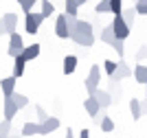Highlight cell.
Instances as JSON below:
<instances>
[{"label":"cell","instance_id":"cell-1","mask_svg":"<svg viewBox=\"0 0 147 138\" xmlns=\"http://www.w3.org/2000/svg\"><path fill=\"white\" fill-rule=\"evenodd\" d=\"M70 40L79 46H92L94 44V31H92V24L88 20H77V26L70 33Z\"/></svg>","mask_w":147,"mask_h":138},{"label":"cell","instance_id":"cell-2","mask_svg":"<svg viewBox=\"0 0 147 138\" xmlns=\"http://www.w3.org/2000/svg\"><path fill=\"white\" fill-rule=\"evenodd\" d=\"M44 15H42V11H29V13H24V31L29 33V35H35L37 31H40V24L44 22Z\"/></svg>","mask_w":147,"mask_h":138},{"label":"cell","instance_id":"cell-3","mask_svg":"<svg viewBox=\"0 0 147 138\" xmlns=\"http://www.w3.org/2000/svg\"><path fill=\"white\" fill-rule=\"evenodd\" d=\"M99 81H101V68L99 66H92L90 72H88V77L84 79V85H86V94L92 96L94 90L99 88Z\"/></svg>","mask_w":147,"mask_h":138},{"label":"cell","instance_id":"cell-4","mask_svg":"<svg viewBox=\"0 0 147 138\" xmlns=\"http://www.w3.org/2000/svg\"><path fill=\"white\" fill-rule=\"evenodd\" d=\"M24 40H22V35H20V33H16V31H13V33H9V48H7V53H9V57H18L20 53H22V50H24Z\"/></svg>","mask_w":147,"mask_h":138},{"label":"cell","instance_id":"cell-5","mask_svg":"<svg viewBox=\"0 0 147 138\" xmlns=\"http://www.w3.org/2000/svg\"><path fill=\"white\" fill-rule=\"evenodd\" d=\"M112 29H114V35H117L119 40H127V37H129V24L123 20L121 13L114 15V20H112Z\"/></svg>","mask_w":147,"mask_h":138},{"label":"cell","instance_id":"cell-6","mask_svg":"<svg viewBox=\"0 0 147 138\" xmlns=\"http://www.w3.org/2000/svg\"><path fill=\"white\" fill-rule=\"evenodd\" d=\"M55 35L61 37V40H70V29H68V15L66 13L57 15V20H55Z\"/></svg>","mask_w":147,"mask_h":138},{"label":"cell","instance_id":"cell-7","mask_svg":"<svg viewBox=\"0 0 147 138\" xmlns=\"http://www.w3.org/2000/svg\"><path fill=\"white\" fill-rule=\"evenodd\" d=\"M84 108H86V112H88V116L90 118H94V120H99V116H101V105H99V101L94 99V96H86V101H84Z\"/></svg>","mask_w":147,"mask_h":138},{"label":"cell","instance_id":"cell-8","mask_svg":"<svg viewBox=\"0 0 147 138\" xmlns=\"http://www.w3.org/2000/svg\"><path fill=\"white\" fill-rule=\"evenodd\" d=\"M59 118L57 116H49V118L44 120V123H40V136H49V134H53V132H57L59 129Z\"/></svg>","mask_w":147,"mask_h":138},{"label":"cell","instance_id":"cell-9","mask_svg":"<svg viewBox=\"0 0 147 138\" xmlns=\"http://www.w3.org/2000/svg\"><path fill=\"white\" fill-rule=\"evenodd\" d=\"M92 96H94V99L99 101V105H101L103 110H108L112 103H114V96H112V92H110V90H101V88H97Z\"/></svg>","mask_w":147,"mask_h":138},{"label":"cell","instance_id":"cell-10","mask_svg":"<svg viewBox=\"0 0 147 138\" xmlns=\"http://www.w3.org/2000/svg\"><path fill=\"white\" fill-rule=\"evenodd\" d=\"M132 72H134V70H132V68H129L127 64L121 59V61L117 64V70H114V75L110 77V81H121V79H129V77H132Z\"/></svg>","mask_w":147,"mask_h":138},{"label":"cell","instance_id":"cell-11","mask_svg":"<svg viewBox=\"0 0 147 138\" xmlns=\"http://www.w3.org/2000/svg\"><path fill=\"white\" fill-rule=\"evenodd\" d=\"M2 112H5V118H7V120H13L16 116H18L20 108L16 105L13 96H5V105H2Z\"/></svg>","mask_w":147,"mask_h":138},{"label":"cell","instance_id":"cell-12","mask_svg":"<svg viewBox=\"0 0 147 138\" xmlns=\"http://www.w3.org/2000/svg\"><path fill=\"white\" fill-rule=\"evenodd\" d=\"M24 68H26V57L20 53L18 57H13V77L20 79L22 75H24Z\"/></svg>","mask_w":147,"mask_h":138},{"label":"cell","instance_id":"cell-13","mask_svg":"<svg viewBox=\"0 0 147 138\" xmlns=\"http://www.w3.org/2000/svg\"><path fill=\"white\" fill-rule=\"evenodd\" d=\"M16 81H18V79L13 77V75L0 81V88H2V94L5 96H13V92H16Z\"/></svg>","mask_w":147,"mask_h":138},{"label":"cell","instance_id":"cell-14","mask_svg":"<svg viewBox=\"0 0 147 138\" xmlns=\"http://www.w3.org/2000/svg\"><path fill=\"white\" fill-rule=\"evenodd\" d=\"M61 70H64V75H73L77 70V55H66L64 64H61Z\"/></svg>","mask_w":147,"mask_h":138},{"label":"cell","instance_id":"cell-15","mask_svg":"<svg viewBox=\"0 0 147 138\" xmlns=\"http://www.w3.org/2000/svg\"><path fill=\"white\" fill-rule=\"evenodd\" d=\"M132 77H134L136 83H147V66H143V64H136L134 72H132Z\"/></svg>","mask_w":147,"mask_h":138},{"label":"cell","instance_id":"cell-16","mask_svg":"<svg viewBox=\"0 0 147 138\" xmlns=\"http://www.w3.org/2000/svg\"><path fill=\"white\" fill-rule=\"evenodd\" d=\"M99 37H101V42H103V44H112V42H114V40H117V35H114L112 24L103 26V29H101V33H99Z\"/></svg>","mask_w":147,"mask_h":138},{"label":"cell","instance_id":"cell-17","mask_svg":"<svg viewBox=\"0 0 147 138\" xmlns=\"http://www.w3.org/2000/svg\"><path fill=\"white\" fill-rule=\"evenodd\" d=\"M40 53H42L40 44H29V46H24V50H22V55L26 57V61H33Z\"/></svg>","mask_w":147,"mask_h":138},{"label":"cell","instance_id":"cell-18","mask_svg":"<svg viewBox=\"0 0 147 138\" xmlns=\"http://www.w3.org/2000/svg\"><path fill=\"white\" fill-rule=\"evenodd\" d=\"M35 134H40V123L26 120L24 125H22V134H20V136H35Z\"/></svg>","mask_w":147,"mask_h":138},{"label":"cell","instance_id":"cell-19","mask_svg":"<svg viewBox=\"0 0 147 138\" xmlns=\"http://www.w3.org/2000/svg\"><path fill=\"white\" fill-rule=\"evenodd\" d=\"M129 114H132L134 120H141L143 108H141V101H138V99H132V101H129Z\"/></svg>","mask_w":147,"mask_h":138},{"label":"cell","instance_id":"cell-20","mask_svg":"<svg viewBox=\"0 0 147 138\" xmlns=\"http://www.w3.org/2000/svg\"><path fill=\"white\" fill-rule=\"evenodd\" d=\"M2 20H5V24H7V33H13L16 26H18V15H16V13H5Z\"/></svg>","mask_w":147,"mask_h":138},{"label":"cell","instance_id":"cell-21","mask_svg":"<svg viewBox=\"0 0 147 138\" xmlns=\"http://www.w3.org/2000/svg\"><path fill=\"white\" fill-rule=\"evenodd\" d=\"M99 127H101V132H103V134H112V132H114V120H112L108 114H103V118L99 120Z\"/></svg>","mask_w":147,"mask_h":138},{"label":"cell","instance_id":"cell-22","mask_svg":"<svg viewBox=\"0 0 147 138\" xmlns=\"http://www.w3.org/2000/svg\"><path fill=\"white\" fill-rule=\"evenodd\" d=\"M64 5H66V15H73V18H77L79 5H77L75 0H64Z\"/></svg>","mask_w":147,"mask_h":138},{"label":"cell","instance_id":"cell-23","mask_svg":"<svg viewBox=\"0 0 147 138\" xmlns=\"http://www.w3.org/2000/svg\"><path fill=\"white\" fill-rule=\"evenodd\" d=\"M53 13H55L53 2H51V0H42V15H44V18H51Z\"/></svg>","mask_w":147,"mask_h":138},{"label":"cell","instance_id":"cell-24","mask_svg":"<svg viewBox=\"0 0 147 138\" xmlns=\"http://www.w3.org/2000/svg\"><path fill=\"white\" fill-rule=\"evenodd\" d=\"M13 101H16V105H18L20 110H24L26 105H29V99H26L24 94H20V92H13Z\"/></svg>","mask_w":147,"mask_h":138},{"label":"cell","instance_id":"cell-25","mask_svg":"<svg viewBox=\"0 0 147 138\" xmlns=\"http://www.w3.org/2000/svg\"><path fill=\"white\" fill-rule=\"evenodd\" d=\"M117 64H119V61H112V59H105V61H103V70H105V75H108V77H112V75H114Z\"/></svg>","mask_w":147,"mask_h":138},{"label":"cell","instance_id":"cell-26","mask_svg":"<svg viewBox=\"0 0 147 138\" xmlns=\"http://www.w3.org/2000/svg\"><path fill=\"white\" fill-rule=\"evenodd\" d=\"M110 13H114V15L123 13V0H110Z\"/></svg>","mask_w":147,"mask_h":138},{"label":"cell","instance_id":"cell-27","mask_svg":"<svg viewBox=\"0 0 147 138\" xmlns=\"http://www.w3.org/2000/svg\"><path fill=\"white\" fill-rule=\"evenodd\" d=\"M110 11V0H101V2H97V7H94V13H108Z\"/></svg>","mask_w":147,"mask_h":138},{"label":"cell","instance_id":"cell-28","mask_svg":"<svg viewBox=\"0 0 147 138\" xmlns=\"http://www.w3.org/2000/svg\"><path fill=\"white\" fill-rule=\"evenodd\" d=\"M123 20H125V22L129 24V26H132V24H134V15H136V9H123Z\"/></svg>","mask_w":147,"mask_h":138},{"label":"cell","instance_id":"cell-29","mask_svg":"<svg viewBox=\"0 0 147 138\" xmlns=\"http://www.w3.org/2000/svg\"><path fill=\"white\" fill-rule=\"evenodd\" d=\"M0 136H11V120H0Z\"/></svg>","mask_w":147,"mask_h":138},{"label":"cell","instance_id":"cell-30","mask_svg":"<svg viewBox=\"0 0 147 138\" xmlns=\"http://www.w3.org/2000/svg\"><path fill=\"white\" fill-rule=\"evenodd\" d=\"M123 42H125V40H119V37H117V40H114V42L110 44V46H112V48H114V50L119 53V57H121V59H123V55H125V48H123Z\"/></svg>","mask_w":147,"mask_h":138},{"label":"cell","instance_id":"cell-31","mask_svg":"<svg viewBox=\"0 0 147 138\" xmlns=\"http://www.w3.org/2000/svg\"><path fill=\"white\" fill-rule=\"evenodd\" d=\"M35 114H37V123H44V120L49 118V112H46V110L42 108V105H35Z\"/></svg>","mask_w":147,"mask_h":138},{"label":"cell","instance_id":"cell-32","mask_svg":"<svg viewBox=\"0 0 147 138\" xmlns=\"http://www.w3.org/2000/svg\"><path fill=\"white\" fill-rule=\"evenodd\" d=\"M134 9H136L138 15H147V0H136Z\"/></svg>","mask_w":147,"mask_h":138},{"label":"cell","instance_id":"cell-33","mask_svg":"<svg viewBox=\"0 0 147 138\" xmlns=\"http://www.w3.org/2000/svg\"><path fill=\"white\" fill-rule=\"evenodd\" d=\"M18 2H20V7H22V11L29 13V11H33V7H35L37 0H18Z\"/></svg>","mask_w":147,"mask_h":138},{"label":"cell","instance_id":"cell-34","mask_svg":"<svg viewBox=\"0 0 147 138\" xmlns=\"http://www.w3.org/2000/svg\"><path fill=\"white\" fill-rule=\"evenodd\" d=\"M143 59H147V46H145V44L136 50V61H143Z\"/></svg>","mask_w":147,"mask_h":138},{"label":"cell","instance_id":"cell-35","mask_svg":"<svg viewBox=\"0 0 147 138\" xmlns=\"http://www.w3.org/2000/svg\"><path fill=\"white\" fill-rule=\"evenodd\" d=\"M2 35H9V33H7V24H5V20H0V37Z\"/></svg>","mask_w":147,"mask_h":138},{"label":"cell","instance_id":"cell-36","mask_svg":"<svg viewBox=\"0 0 147 138\" xmlns=\"http://www.w3.org/2000/svg\"><path fill=\"white\" fill-rule=\"evenodd\" d=\"M77 138H90V129H86V127H84V129L79 132V136H77Z\"/></svg>","mask_w":147,"mask_h":138},{"label":"cell","instance_id":"cell-37","mask_svg":"<svg viewBox=\"0 0 147 138\" xmlns=\"http://www.w3.org/2000/svg\"><path fill=\"white\" fill-rule=\"evenodd\" d=\"M66 138H77V136H75V132H73V129H70V127H68V129H66Z\"/></svg>","mask_w":147,"mask_h":138},{"label":"cell","instance_id":"cell-38","mask_svg":"<svg viewBox=\"0 0 147 138\" xmlns=\"http://www.w3.org/2000/svg\"><path fill=\"white\" fill-rule=\"evenodd\" d=\"M141 108H143V114H147V99H145V101H141Z\"/></svg>","mask_w":147,"mask_h":138},{"label":"cell","instance_id":"cell-39","mask_svg":"<svg viewBox=\"0 0 147 138\" xmlns=\"http://www.w3.org/2000/svg\"><path fill=\"white\" fill-rule=\"evenodd\" d=\"M75 2H77V5H79V7H81V5H86L88 0H75Z\"/></svg>","mask_w":147,"mask_h":138},{"label":"cell","instance_id":"cell-40","mask_svg":"<svg viewBox=\"0 0 147 138\" xmlns=\"http://www.w3.org/2000/svg\"><path fill=\"white\" fill-rule=\"evenodd\" d=\"M0 138H22V136H0Z\"/></svg>","mask_w":147,"mask_h":138},{"label":"cell","instance_id":"cell-41","mask_svg":"<svg viewBox=\"0 0 147 138\" xmlns=\"http://www.w3.org/2000/svg\"><path fill=\"white\" fill-rule=\"evenodd\" d=\"M145 88H147V83H145ZM145 96H147V92H145Z\"/></svg>","mask_w":147,"mask_h":138},{"label":"cell","instance_id":"cell-42","mask_svg":"<svg viewBox=\"0 0 147 138\" xmlns=\"http://www.w3.org/2000/svg\"><path fill=\"white\" fill-rule=\"evenodd\" d=\"M134 2H136V0H134Z\"/></svg>","mask_w":147,"mask_h":138}]
</instances>
